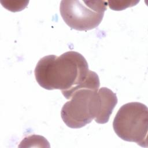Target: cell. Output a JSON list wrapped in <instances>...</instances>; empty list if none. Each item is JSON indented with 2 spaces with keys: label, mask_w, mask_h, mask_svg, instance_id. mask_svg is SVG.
I'll return each instance as SVG.
<instances>
[{
  "label": "cell",
  "mask_w": 148,
  "mask_h": 148,
  "mask_svg": "<svg viewBox=\"0 0 148 148\" xmlns=\"http://www.w3.org/2000/svg\"><path fill=\"white\" fill-rule=\"evenodd\" d=\"M107 5L108 2L105 1H62L60 12L69 27L77 31H88L100 24Z\"/></svg>",
  "instance_id": "4"
},
{
  "label": "cell",
  "mask_w": 148,
  "mask_h": 148,
  "mask_svg": "<svg viewBox=\"0 0 148 148\" xmlns=\"http://www.w3.org/2000/svg\"><path fill=\"white\" fill-rule=\"evenodd\" d=\"M115 133L121 139L147 147L148 109L140 102L123 105L118 110L113 123Z\"/></svg>",
  "instance_id": "3"
},
{
  "label": "cell",
  "mask_w": 148,
  "mask_h": 148,
  "mask_svg": "<svg viewBox=\"0 0 148 148\" xmlns=\"http://www.w3.org/2000/svg\"><path fill=\"white\" fill-rule=\"evenodd\" d=\"M101 96L98 90L81 87L71 95L62 106L61 116L65 124L71 128H80L96 121L101 112Z\"/></svg>",
  "instance_id": "2"
},
{
  "label": "cell",
  "mask_w": 148,
  "mask_h": 148,
  "mask_svg": "<svg viewBox=\"0 0 148 148\" xmlns=\"http://www.w3.org/2000/svg\"><path fill=\"white\" fill-rule=\"evenodd\" d=\"M101 96V112L98 119L95 121L99 124L108 122L113 110L117 103V98L115 93L107 87L98 89Z\"/></svg>",
  "instance_id": "5"
},
{
  "label": "cell",
  "mask_w": 148,
  "mask_h": 148,
  "mask_svg": "<svg viewBox=\"0 0 148 148\" xmlns=\"http://www.w3.org/2000/svg\"><path fill=\"white\" fill-rule=\"evenodd\" d=\"M93 72L89 70L85 58L74 51L60 56H45L39 60L34 71L36 80L40 87L48 90H61L67 99L90 80Z\"/></svg>",
  "instance_id": "1"
}]
</instances>
